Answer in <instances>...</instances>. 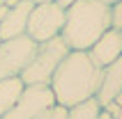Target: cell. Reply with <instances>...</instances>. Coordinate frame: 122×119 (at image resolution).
<instances>
[{"mask_svg":"<svg viewBox=\"0 0 122 119\" xmlns=\"http://www.w3.org/2000/svg\"><path fill=\"white\" fill-rule=\"evenodd\" d=\"M113 119H122V108H120V110L115 112V117H113Z\"/></svg>","mask_w":122,"mask_h":119,"instance_id":"19","label":"cell"},{"mask_svg":"<svg viewBox=\"0 0 122 119\" xmlns=\"http://www.w3.org/2000/svg\"><path fill=\"white\" fill-rule=\"evenodd\" d=\"M32 2H53V0H32Z\"/></svg>","mask_w":122,"mask_h":119,"instance_id":"20","label":"cell"},{"mask_svg":"<svg viewBox=\"0 0 122 119\" xmlns=\"http://www.w3.org/2000/svg\"><path fill=\"white\" fill-rule=\"evenodd\" d=\"M67 112H69V108L58 105V103H55V105H51L48 110H44L37 119H67Z\"/></svg>","mask_w":122,"mask_h":119,"instance_id":"13","label":"cell"},{"mask_svg":"<svg viewBox=\"0 0 122 119\" xmlns=\"http://www.w3.org/2000/svg\"><path fill=\"white\" fill-rule=\"evenodd\" d=\"M60 7H69V5H74V2H78V0H55Z\"/></svg>","mask_w":122,"mask_h":119,"instance_id":"15","label":"cell"},{"mask_svg":"<svg viewBox=\"0 0 122 119\" xmlns=\"http://www.w3.org/2000/svg\"><path fill=\"white\" fill-rule=\"evenodd\" d=\"M106 30H111V5L104 0H78L65 7L62 41L69 50H88Z\"/></svg>","mask_w":122,"mask_h":119,"instance_id":"2","label":"cell"},{"mask_svg":"<svg viewBox=\"0 0 122 119\" xmlns=\"http://www.w3.org/2000/svg\"><path fill=\"white\" fill-rule=\"evenodd\" d=\"M88 55L99 69L108 66L111 62H115L117 57H122V32L120 30H113V27L106 30V32L88 48Z\"/></svg>","mask_w":122,"mask_h":119,"instance_id":"7","label":"cell"},{"mask_svg":"<svg viewBox=\"0 0 122 119\" xmlns=\"http://www.w3.org/2000/svg\"><path fill=\"white\" fill-rule=\"evenodd\" d=\"M35 48H37V44L28 34L0 39V80L21 76L25 64L32 60Z\"/></svg>","mask_w":122,"mask_h":119,"instance_id":"5","label":"cell"},{"mask_svg":"<svg viewBox=\"0 0 122 119\" xmlns=\"http://www.w3.org/2000/svg\"><path fill=\"white\" fill-rule=\"evenodd\" d=\"M99 80H102V69L90 60L88 50H69L58 64L48 87L58 105L71 108L76 103L95 99Z\"/></svg>","mask_w":122,"mask_h":119,"instance_id":"1","label":"cell"},{"mask_svg":"<svg viewBox=\"0 0 122 119\" xmlns=\"http://www.w3.org/2000/svg\"><path fill=\"white\" fill-rule=\"evenodd\" d=\"M111 27L122 32V0L111 2Z\"/></svg>","mask_w":122,"mask_h":119,"instance_id":"12","label":"cell"},{"mask_svg":"<svg viewBox=\"0 0 122 119\" xmlns=\"http://www.w3.org/2000/svg\"><path fill=\"white\" fill-rule=\"evenodd\" d=\"M120 92H122V57H117L115 62H111L108 66L102 69V80H99V89H97L95 99L104 108Z\"/></svg>","mask_w":122,"mask_h":119,"instance_id":"9","label":"cell"},{"mask_svg":"<svg viewBox=\"0 0 122 119\" xmlns=\"http://www.w3.org/2000/svg\"><path fill=\"white\" fill-rule=\"evenodd\" d=\"M16 2H19V0H2V5H7V7H14Z\"/></svg>","mask_w":122,"mask_h":119,"instance_id":"18","label":"cell"},{"mask_svg":"<svg viewBox=\"0 0 122 119\" xmlns=\"http://www.w3.org/2000/svg\"><path fill=\"white\" fill-rule=\"evenodd\" d=\"M99 110H102V105L97 103V99H88L83 103H76V105L69 108L67 119H97Z\"/></svg>","mask_w":122,"mask_h":119,"instance_id":"11","label":"cell"},{"mask_svg":"<svg viewBox=\"0 0 122 119\" xmlns=\"http://www.w3.org/2000/svg\"><path fill=\"white\" fill-rule=\"evenodd\" d=\"M51 105H55V96L48 85H25L16 105L0 119H37Z\"/></svg>","mask_w":122,"mask_h":119,"instance_id":"6","label":"cell"},{"mask_svg":"<svg viewBox=\"0 0 122 119\" xmlns=\"http://www.w3.org/2000/svg\"><path fill=\"white\" fill-rule=\"evenodd\" d=\"M23 87H25V82L21 80V76L0 80V117H2L5 112H9V110L16 105V101H19Z\"/></svg>","mask_w":122,"mask_h":119,"instance_id":"10","label":"cell"},{"mask_svg":"<svg viewBox=\"0 0 122 119\" xmlns=\"http://www.w3.org/2000/svg\"><path fill=\"white\" fill-rule=\"evenodd\" d=\"M97 119H113V117H111V112H106V110L102 108V110H99V117H97Z\"/></svg>","mask_w":122,"mask_h":119,"instance_id":"17","label":"cell"},{"mask_svg":"<svg viewBox=\"0 0 122 119\" xmlns=\"http://www.w3.org/2000/svg\"><path fill=\"white\" fill-rule=\"evenodd\" d=\"M67 53H69V46L62 41L60 34L53 37V39H46L41 44H37L32 60L21 71V80L25 85H48L55 69H58V64L65 60Z\"/></svg>","mask_w":122,"mask_h":119,"instance_id":"3","label":"cell"},{"mask_svg":"<svg viewBox=\"0 0 122 119\" xmlns=\"http://www.w3.org/2000/svg\"><path fill=\"white\" fill-rule=\"evenodd\" d=\"M65 25V7L58 2H35L32 12L28 16V27L25 34L35 44H41L46 39H53L62 32Z\"/></svg>","mask_w":122,"mask_h":119,"instance_id":"4","label":"cell"},{"mask_svg":"<svg viewBox=\"0 0 122 119\" xmlns=\"http://www.w3.org/2000/svg\"><path fill=\"white\" fill-rule=\"evenodd\" d=\"M104 2H108V5H111V2H115V0H104Z\"/></svg>","mask_w":122,"mask_h":119,"instance_id":"21","label":"cell"},{"mask_svg":"<svg viewBox=\"0 0 122 119\" xmlns=\"http://www.w3.org/2000/svg\"><path fill=\"white\" fill-rule=\"evenodd\" d=\"M104 110H106V112H111V117H115V112L120 110V105H117L115 101H111V103H106V105H104Z\"/></svg>","mask_w":122,"mask_h":119,"instance_id":"14","label":"cell"},{"mask_svg":"<svg viewBox=\"0 0 122 119\" xmlns=\"http://www.w3.org/2000/svg\"><path fill=\"white\" fill-rule=\"evenodd\" d=\"M32 7H35L32 0H19L14 7H9L7 16L0 21V39H12V37L25 34L28 16L32 12Z\"/></svg>","mask_w":122,"mask_h":119,"instance_id":"8","label":"cell"},{"mask_svg":"<svg viewBox=\"0 0 122 119\" xmlns=\"http://www.w3.org/2000/svg\"><path fill=\"white\" fill-rule=\"evenodd\" d=\"M7 12H9V7L0 2V21H2V18H5V16H7Z\"/></svg>","mask_w":122,"mask_h":119,"instance_id":"16","label":"cell"}]
</instances>
